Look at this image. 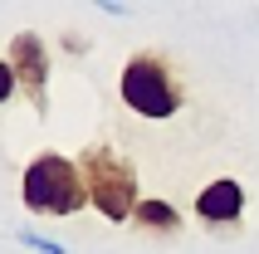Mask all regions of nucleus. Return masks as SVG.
Returning a JSON list of instances; mask_svg holds the SVG:
<instances>
[{
    "label": "nucleus",
    "instance_id": "1",
    "mask_svg": "<svg viewBox=\"0 0 259 254\" xmlns=\"http://www.w3.org/2000/svg\"><path fill=\"white\" fill-rule=\"evenodd\" d=\"M117 98H122L127 113L147 117V122H166V117H176L181 108H186V88H181L176 69H171L161 54L142 49V54H132L127 64H122Z\"/></svg>",
    "mask_w": 259,
    "mask_h": 254
},
{
    "label": "nucleus",
    "instance_id": "2",
    "mask_svg": "<svg viewBox=\"0 0 259 254\" xmlns=\"http://www.w3.org/2000/svg\"><path fill=\"white\" fill-rule=\"evenodd\" d=\"M78 166H83V186H88V205L103 215V220H132L142 196H137V166H132L127 156L108 147V142H93L78 152Z\"/></svg>",
    "mask_w": 259,
    "mask_h": 254
},
{
    "label": "nucleus",
    "instance_id": "3",
    "mask_svg": "<svg viewBox=\"0 0 259 254\" xmlns=\"http://www.w3.org/2000/svg\"><path fill=\"white\" fill-rule=\"evenodd\" d=\"M20 196L25 210L34 215H73L88 205V186H83V166L64 152H39L29 156L25 176H20Z\"/></svg>",
    "mask_w": 259,
    "mask_h": 254
},
{
    "label": "nucleus",
    "instance_id": "4",
    "mask_svg": "<svg viewBox=\"0 0 259 254\" xmlns=\"http://www.w3.org/2000/svg\"><path fill=\"white\" fill-rule=\"evenodd\" d=\"M5 64L20 78V93L34 103V117H49V44L34 29H20L5 44Z\"/></svg>",
    "mask_w": 259,
    "mask_h": 254
},
{
    "label": "nucleus",
    "instance_id": "5",
    "mask_svg": "<svg viewBox=\"0 0 259 254\" xmlns=\"http://www.w3.org/2000/svg\"><path fill=\"white\" fill-rule=\"evenodd\" d=\"M240 215H245V186L235 181V176H215L210 186H201V196H196V220L201 225L235 230Z\"/></svg>",
    "mask_w": 259,
    "mask_h": 254
},
{
    "label": "nucleus",
    "instance_id": "6",
    "mask_svg": "<svg viewBox=\"0 0 259 254\" xmlns=\"http://www.w3.org/2000/svg\"><path fill=\"white\" fill-rule=\"evenodd\" d=\"M132 225H142L147 235H176V230H181V210H176L171 200L147 196L142 205H137V215H132Z\"/></svg>",
    "mask_w": 259,
    "mask_h": 254
},
{
    "label": "nucleus",
    "instance_id": "7",
    "mask_svg": "<svg viewBox=\"0 0 259 254\" xmlns=\"http://www.w3.org/2000/svg\"><path fill=\"white\" fill-rule=\"evenodd\" d=\"M20 244H29L34 254H69L64 244H54V240H44V235H20Z\"/></svg>",
    "mask_w": 259,
    "mask_h": 254
}]
</instances>
